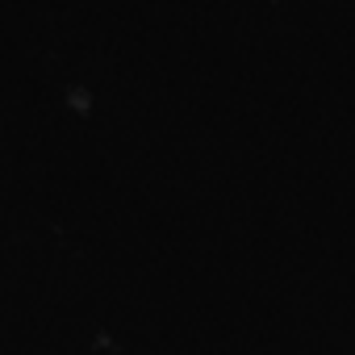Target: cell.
<instances>
[{"instance_id":"cell-1","label":"cell","mask_w":355,"mask_h":355,"mask_svg":"<svg viewBox=\"0 0 355 355\" xmlns=\"http://www.w3.org/2000/svg\"><path fill=\"white\" fill-rule=\"evenodd\" d=\"M63 105H67L76 117H88V113H92V92H88L84 84H71V88H63Z\"/></svg>"}]
</instances>
